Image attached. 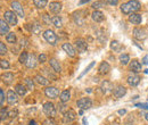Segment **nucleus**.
Returning a JSON list of instances; mask_svg holds the SVG:
<instances>
[{"mask_svg": "<svg viewBox=\"0 0 148 125\" xmlns=\"http://www.w3.org/2000/svg\"><path fill=\"white\" fill-rule=\"evenodd\" d=\"M43 38L51 46H55L56 43H57V36H56V33L53 30H46L43 32Z\"/></svg>", "mask_w": 148, "mask_h": 125, "instance_id": "nucleus-1", "label": "nucleus"}, {"mask_svg": "<svg viewBox=\"0 0 148 125\" xmlns=\"http://www.w3.org/2000/svg\"><path fill=\"white\" fill-rule=\"evenodd\" d=\"M43 113L49 117V118H53L56 116V107L53 102H46L43 105Z\"/></svg>", "mask_w": 148, "mask_h": 125, "instance_id": "nucleus-2", "label": "nucleus"}, {"mask_svg": "<svg viewBox=\"0 0 148 125\" xmlns=\"http://www.w3.org/2000/svg\"><path fill=\"white\" fill-rule=\"evenodd\" d=\"M3 16H5V20H6L9 25H16V24H17V15H16L14 12L7 10V12H5Z\"/></svg>", "mask_w": 148, "mask_h": 125, "instance_id": "nucleus-3", "label": "nucleus"}, {"mask_svg": "<svg viewBox=\"0 0 148 125\" xmlns=\"http://www.w3.org/2000/svg\"><path fill=\"white\" fill-rule=\"evenodd\" d=\"M76 105H77V107L81 108L82 110L83 109H89L92 106V101L89 98H81V99H79L76 101Z\"/></svg>", "mask_w": 148, "mask_h": 125, "instance_id": "nucleus-4", "label": "nucleus"}, {"mask_svg": "<svg viewBox=\"0 0 148 125\" xmlns=\"http://www.w3.org/2000/svg\"><path fill=\"white\" fill-rule=\"evenodd\" d=\"M45 94L50 99H56L59 96V90L55 87H48L45 89Z\"/></svg>", "mask_w": 148, "mask_h": 125, "instance_id": "nucleus-5", "label": "nucleus"}, {"mask_svg": "<svg viewBox=\"0 0 148 125\" xmlns=\"http://www.w3.org/2000/svg\"><path fill=\"white\" fill-rule=\"evenodd\" d=\"M75 47L79 53H86L88 50V44L83 39H76L75 40Z\"/></svg>", "mask_w": 148, "mask_h": 125, "instance_id": "nucleus-6", "label": "nucleus"}, {"mask_svg": "<svg viewBox=\"0 0 148 125\" xmlns=\"http://www.w3.org/2000/svg\"><path fill=\"white\" fill-rule=\"evenodd\" d=\"M75 118H76V113L73 109H69L66 113H64V117H63L64 123H71L75 121Z\"/></svg>", "mask_w": 148, "mask_h": 125, "instance_id": "nucleus-7", "label": "nucleus"}, {"mask_svg": "<svg viewBox=\"0 0 148 125\" xmlns=\"http://www.w3.org/2000/svg\"><path fill=\"white\" fill-rule=\"evenodd\" d=\"M12 9L14 10V13L19 16V17H24V10H23V7L22 5L19 3L18 1H13L12 2Z\"/></svg>", "mask_w": 148, "mask_h": 125, "instance_id": "nucleus-8", "label": "nucleus"}, {"mask_svg": "<svg viewBox=\"0 0 148 125\" xmlns=\"http://www.w3.org/2000/svg\"><path fill=\"white\" fill-rule=\"evenodd\" d=\"M133 36L138 40H145L147 38V31L143 29H134L133 30Z\"/></svg>", "mask_w": 148, "mask_h": 125, "instance_id": "nucleus-9", "label": "nucleus"}, {"mask_svg": "<svg viewBox=\"0 0 148 125\" xmlns=\"http://www.w3.org/2000/svg\"><path fill=\"white\" fill-rule=\"evenodd\" d=\"M17 93L16 92H14L13 90H9L8 92H7V101H8V104L9 105H14V104H16L17 102Z\"/></svg>", "mask_w": 148, "mask_h": 125, "instance_id": "nucleus-10", "label": "nucleus"}, {"mask_svg": "<svg viewBox=\"0 0 148 125\" xmlns=\"http://www.w3.org/2000/svg\"><path fill=\"white\" fill-rule=\"evenodd\" d=\"M63 49L70 57H75L76 51H75V49H74L73 46L71 43H63Z\"/></svg>", "mask_w": 148, "mask_h": 125, "instance_id": "nucleus-11", "label": "nucleus"}, {"mask_svg": "<svg viewBox=\"0 0 148 125\" xmlns=\"http://www.w3.org/2000/svg\"><path fill=\"white\" fill-rule=\"evenodd\" d=\"M101 91L105 93V94H108V93H111L112 91H113V84H112L110 81H104L103 83H101Z\"/></svg>", "mask_w": 148, "mask_h": 125, "instance_id": "nucleus-12", "label": "nucleus"}, {"mask_svg": "<svg viewBox=\"0 0 148 125\" xmlns=\"http://www.w3.org/2000/svg\"><path fill=\"white\" fill-rule=\"evenodd\" d=\"M1 79H2V82L5 84L10 85L13 83V81H14V74L13 73H5V74H2Z\"/></svg>", "mask_w": 148, "mask_h": 125, "instance_id": "nucleus-13", "label": "nucleus"}, {"mask_svg": "<svg viewBox=\"0 0 148 125\" xmlns=\"http://www.w3.org/2000/svg\"><path fill=\"white\" fill-rule=\"evenodd\" d=\"M139 82H140V77L138 75L132 74V75L128 76V83H129L130 87H137L139 84Z\"/></svg>", "mask_w": 148, "mask_h": 125, "instance_id": "nucleus-14", "label": "nucleus"}, {"mask_svg": "<svg viewBox=\"0 0 148 125\" xmlns=\"http://www.w3.org/2000/svg\"><path fill=\"white\" fill-rule=\"evenodd\" d=\"M25 66H26L27 68H34V67L37 66V58H36V56L33 54L29 55V59H27V61L25 63Z\"/></svg>", "mask_w": 148, "mask_h": 125, "instance_id": "nucleus-15", "label": "nucleus"}, {"mask_svg": "<svg viewBox=\"0 0 148 125\" xmlns=\"http://www.w3.org/2000/svg\"><path fill=\"white\" fill-rule=\"evenodd\" d=\"M129 6H130V9H131V14L138 12L140 9V7H141V5H140V2L138 0H130Z\"/></svg>", "mask_w": 148, "mask_h": 125, "instance_id": "nucleus-16", "label": "nucleus"}, {"mask_svg": "<svg viewBox=\"0 0 148 125\" xmlns=\"http://www.w3.org/2000/svg\"><path fill=\"white\" fill-rule=\"evenodd\" d=\"M98 71H99L100 74L105 75V74H107L108 72L111 71V66H110V64H108V63L103 61V63H100V65H99V67H98Z\"/></svg>", "mask_w": 148, "mask_h": 125, "instance_id": "nucleus-17", "label": "nucleus"}, {"mask_svg": "<svg viewBox=\"0 0 148 125\" xmlns=\"http://www.w3.org/2000/svg\"><path fill=\"white\" fill-rule=\"evenodd\" d=\"M49 10L54 14H58L62 10V3L60 2H50L49 3Z\"/></svg>", "mask_w": 148, "mask_h": 125, "instance_id": "nucleus-18", "label": "nucleus"}, {"mask_svg": "<svg viewBox=\"0 0 148 125\" xmlns=\"http://www.w3.org/2000/svg\"><path fill=\"white\" fill-rule=\"evenodd\" d=\"M125 93H127V89L123 85H119V87H116L115 90H114V96L116 98H122Z\"/></svg>", "mask_w": 148, "mask_h": 125, "instance_id": "nucleus-19", "label": "nucleus"}, {"mask_svg": "<svg viewBox=\"0 0 148 125\" xmlns=\"http://www.w3.org/2000/svg\"><path fill=\"white\" fill-rule=\"evenodd\" d=\"M8 32H9V25L7 24V22L1 19L0 20V36L8 34Z\"/></svg>", "mask_w": 148, "mask_h": 125, "instance_id": "nucleus-20", "label": "nucleus"}, {"mask_svg": "<svg viewBox=\"0 0 148 125\" xmlns=\"http://www.w3.org/2000/svg\"><path fill=\"white\" fill-rule=\"evenodd\" d=\"M129 20L132 23V24L138 25V24L141 23L143 18H141V15H139V14H137V13H133V14H131V15L129 16Z\"/></svg>", "mask_w": 148, "mask_h": 125, "instance_id": "nucleus-21", "label": "nucleus"}, {"mask_svg": "<svg viewBox=\"0 0 148 125\" xmlns=\"http://www.w3.org/2000/svg\"><path fill=\"white\" fill-rule=\"evenodd\" d=\"M130 70L132 72H136V73L141 72V64H140L138 60L133 59V60L130 63Z\"/></svg>", "mask_w": 148, "mask_h": 125, "instance_id": "nucleus-22", "label": "nucleus"}, {"mask_svg": "<svg viewBox=\"0 0 148 125\" xmlns=\"http://www.w3.org/2000/svg\"><path fill=\"white\" fill-rule=\"evenodd\" d=\"M34 80H36V82H37L38 84H40V85H48L49 84V80L46 79L45 76L40 75V74H38V75L34 76Z\"/></svg>", "mask_w": 148, "mask_h": 125, "instance_id": "nucleus-23", "label": "nucleus"}, {"mask_svg": "<svg viewBox=\"0 0 148 125\" xmlns=\"http://www.w3.org/2000/svg\"><path fill=\"white\" fill-rule=\"evenodd\" d=\"M91 17H92V19L95 20V22L99 23V22H103V20H104L105 16H104V14H103L101 12H99V10H95L92 14H91Z\"/></svg>", "mask_w": 148, "mask_h": 125, "instance_id": "nucleus-24", "label": "nucleus"}, {"mask_svg": "<svg viewBox=\"0 0 148 125\" xmlns=\"http://www.w3.org/2000/svg\"><path fill=\"white\" fill-rule=\"evenodd\" d=\"M59 99H60V102H63V104L67 102L71 99V92H70V90H64L60 93V98Z\"/></svg>", "mask_w": 148, "mask_h": 125, "instance_id": "nucleus-25", "label": "nucleus"}, {"mask_svg": "<svg viewBox=\"0 0 148 125\" xmlns=\"http://www.w3.org/2000/svg\"><path fill=\"white\" fill-rule=\"evenodd\" d=\"M26 90H27V88H25L23 84H16V87H15V92L21 97L26 94Z\"/></svg>", "mask_w": 148, "mask_h": 125, "instance_id": "nucleus-26", "label": "nucleus"}, {"mask_svg": "<svg viewBox=\"0 0 148 125\" xmlns=\"http://www.w3.org/2000/svg\"><path fill=\"white\" fill-rule=\"evenodd\" d=\"M49 64H50V66H51V68L56 72V73H60L62 72V67H60V65H59V63L56 60V59H50V61H49Z\"/></svg>", "mask_w": 148, "mask_h": 125, "instance_id": "nucleus-27", "label": "nucleus"}, {"mask_svg": "<svg viewBox=\"0 0 148 125\" xmlns=\"http://www.w3.org/2000/svg\"><path fill=\"white\" fill-rule=\"evenodd\" d=\"M51 23L55 25L57 29H60V27L63 26V22H62V18L59 17V16H54V17L51 18Z\"/></svg>", "mask_w": 148, "mask_h": 125, "instance_id": "nucleus-28", "label": "nucleus"}, {"mask_svg": "<svg viewBox=\"0 0 148 125\" xmlns=\"http://www.w3.org/2000/svg\"><path fill=\"white\" fill-rule=\"evenodd\" d=\"M32 33H34V34H40L41 33V31H42V25L41 24H39V23H34L33 25H32Z\"/></svg>", "mask_w": 148, "mask_h": 125, "instance_id": "nucleus-29", "label": "nucleus"}, {"mask_svg": "<svg viewBox=\"0 0 148 125\" xmlns=\"http://www.w3.org/2000/svg\"><path fill=\"white\" fill-rule=\"evenodd\" d=\"M33 3L34 6L39 8V9H42L47 6V0H33Z\"/></svg>", "mask_w": 148, "mask_h": 125, "instance_id": "nucleus-30", "label": "nucleus"}, {"mask_svg": "<svg viewBox=\"0 0 148 125\" xmlns=\"http://www.w3.org/2000/svg\"><path fill=\"white\" fill-rule=\"evenodd\" d=\"M121 12L125 15L128 14H131V9H130V6H129V2H124L121 5Z\"/></svg>", "mask_w": 148, "mask_h": 125, "instance_id": "nucleus-31", "label": "nucleus"}, {"mask_svg": "<svg viewBox=\"0 0 148 125\" xmlns=\"http://www.w3.org/2000/svg\"><path fill=\"white\" fill-rule=\"evenodd\" d=\"M111 49L114 50V51H120V50L122 49V46H121V43H120L119 41H112Z\"/></svg>", "mask_w": 148, "mask_h": 125, "instance_id": "nucleus-32", "label": "nucleus"}, {"mask_svg": "<svg viewBox=\"0 0 148 125\" xmlns=\"http://www.w3.org/2000/svg\"><path fill=\"white\" fill-rule=\"evenodd\" d=\"M120 61L122 65H127L130 61V56L128 54H122L120 56Z\"/></svg>", "mask_w": 148, "mask_h": 125, "instance_id": "nucleus-33", "label": "nucleus"}, {"mask_svg": "<svg viewBox=\"0 0 148 125\" xmlns=\"http://www.w3.org/2000/svg\"><path fill=\"white\" fill-rule=\"evenodd\" d=\"M6 40L9 43H15L16 42V36H15V33L14 32H9L7 34V36H6Z\"/></svg>", "mask_w": 148, "mask_h": 125, "instance_id": "nucleus-34", "label": "nucleus"}, {"mask_svg": "<svg viewBox=\"0 0 148 125\" xmlns=\"http://www.w3.org/2000/svg\"><path fill=\"white\" fill-rule=\"evenodd\" d=\"M27 59H29V54L26 53V51H23L22 54L19 55V63H22V64H25L26 61H27Z\"/></svg>", "mask_w": 148, "mask_h": 125, "instance_id": "nucleus-35", "label": "nucleus"}, {"mask_svg": "<svg viewBox=\"0 0 148 125\" xmlns=\"http://www.w3.org/2000/svg\"><path fill=\"white\" fill-rule=\"evenodd\" d=\"M25 84H26V88L27 90H32L34 89V83H33V80L32 79H30V77H27V79H25Z\"/></svg>", "mask_w": 148, "mask_h": 125, "instance_id": "nucleus-36", "label": "nucleus"}, {"mask_svg": "<svg viewBox=\"0 0 148 125\" xmlns=\"http://www.w3.org/2000/svg\"><path fill=\"white\" fill-rule=\"evenodd\" d=\"M95 63H96V61H91V63H90V64L88 65V67H87V68H86L84 71L82 72V73H81L80 75H79V77H77V79H81V77H83V76H84V75H86V74H87V73H88V72L90 71V70L92 68L93 66H95Z\"/></svg>", "mask_w": 148, "mask_h": 125, "instance_id": "nucleus-37", "label": "nucleus"}, {"mask_svg": "<svg viewBox=\"0 0 148 125\" xmlns=\"http://www.w3.org/2000/svg\"><path fill=\"white\" fill-rule=\"evenodd\" d=\"M0 66H1L2 70H8L10 65H9L8 60H6V59H1V60H0Z\"/></svg>", "mask_w": 148, "mask_h": 125, "instance_id": "nucleus-38", "label": "nucleus"}, {"mask_svg": "<svg viewBox=\"0 0 148 125\" xmlns=\"http://www.w3.org/2000/svg\"><path fill=\"white\" fill-rule=\"evenodd\" d=\"M6 53H7V48H6L5 43H3V42H0V55L3 56Z\"/></svg>", "mask_w": 148, "mask_h": 125, "instance_id": "nucleus-39", "label": "nucleus"}, {"mask_svg": "<svg viewBox=\"0 0 148 125\" xmlns=\"http://www.w3.org/2000/svg\"><path fill=\"white\" fill-rule=\"evenodd\" d=\"M103 6H104V2H103V1H96V2H93L92 3L93 9H98V8L103 7Z\"/></svg>", "mask_w": 148, "mask_h": 125, "instance_id": "nucleus-40", "label": "nucleus"}, {"mask_svg": "<svg viewBox=\"0 0 148 125\" xmlns=\"http://www.w3.org/2000/svg\"><path fill=\"white\" fill-rule=\"evenodd\" d=\"M8 116V113H7V109L5 108H1V121H5Z\"/></svg>", "mask_w": 148, "mask_h": 125, "instance_id": "nucleus-41", "label": "nucleus"}, {"mask_svg": "<svg viewBox=\"0 0 148 125\" xmlns=\"http://www.w3.org/2000/svg\"><path fill=\"white\" fill-rule=\"evenodd\" d=\"M5 92H3V90L0 89V104H1V106H3V104H5Z\"/></svg>", "mask_w": 148, "mask_h": 125, "instance_id": "nucleus-42", "label": "nucleus"}, {"mask_svg": "<svg viewBox=\"0 0 148 125\" xmlns=\"http://www.w3.org/2000/svg\"><path fill=\"white\" fill-rule=\"evenodd\" d=\"M42 125H57V124H56V122L53 120V118H47V120L43 122V124Z\"/></svg>", "mask_w": 148, "mask_h": 125, "instance_id": "nucleus-43", "label": "nucleus"}, {"mask_svg": "<svg viewBox=\"0 0 148 125\" xmlns=\"http://www.w3.org/2000/svg\"><path fill=\"white\" fill-rule=\"evenodd\" d=\"M42 18H43V23L45 24H50V22H51L50 16H48L47 14H45V15H42Z\"/></svg>", "mask_w": 148, "mask_h": 125, "instance_id": "nucleus-44", "label": "nucleus"}, {"mask_svg": "<svg viewBox=\"0 0 148 125\" xmlns=\"http://www.w3.org/2000/svg\"><path fill=\"white\" fill-rule=\"evenodd\" d=\"M46 60H47V56H46V55L45 54L39 55V61H40V63H45Z\"/></svg>", "mask_w": 148, "mask_h": 125, "instance_id": "nucleus-45", "label": "nucleus"}, {"mask_svg": "<svg viewBox=\"0 0 148 125\" xmlns=\"http://www.w3.org/2000/svg\"><path fill=\"white\" fill-rule=\"evenodd\" d=\"M136 107L143 108V109H148V105L147 104H136Z\"/></svg>", "mask_w": 148, "mask_h": 125, "instance_id": "nucleus-46", "label": "nucleus"}, {"mask_svg": "<svg viewBox=\"0 0 148 125\" xmlns=\"http://www.w3.org/2000/svg\"><path fill=\"white\" fill-rule=\"evenodd\" d=\"M107 2L112 6H116L119 3V0H107Z\"/></svg>", "mask_w": 148, "mask_h": 125, "instance_id": "nucleus-47", "label": "nucleus"}, {"mask_svg": "<svg viewBox=\"0 0 148 125\" xmlns=\"http://www.w3.org/2000/svg\"><path fill=\"white\" fill-rule=\"evenodd\" d=\"M143 64H144V65H148V57L147 56H145V57H144V59H143Z\"/></svg>", "mask_w": 148, "mask_h": 125, "instance_id": "nucleus-48", "label": "nucleus"}, {"mask_svg": "<svg viewBox=\"0 0 148 125\" xmlns=\"http://www.w3.org/2000/svg\"><path fill=\"white\" fill-rule=\"evenodd\" d=\"M26 42H27L26 40H23V39H22V40H21V46H22V47H23V46H24V47H26V46H27V43H26Z\"/></svg>", "mask_w": 148, "mask_h": 125, "instance_id": "nucleus-49", "label": "nucleus"}, {"mask_svg": "<svg viewBox=\"0 0 148 125\" xmlns=\"http://www.w3.org/2000/svg\"><path fill=\"white\" fill-rule=\"evenodd\" d=\"M125 113H127L125 109H120V110H119V114H120V115H124Z\"/></svg>", "mask_w": 148, "mask_h": 125, "instance_id": "nucleus-50", "label": "nucleus"}, {"mask_svg": "<svg viewBox=\"0 0 148 125\" xmlns=\"http://www.w3.org/2000/svg\"><path fill=\"white\" fill-rule=\"evenodd\" d=\"M88 1H90V0H81V1H80V5H82V3H86V2H88Z\"/></svg>", "mask_w": 148, "mask_h": 125, "instance_id": "nucleus-51", "label": "nucleus"}, {"mask_svg": "<svg viewBox=\"0 0 148 125\" xmlns=\"http://www.w3.org/2000/svg\"><path fill=\"white\" fill-rule=\"evenodd\" d=\"M30 125H38L36 123V121H30Z\"/></svg>", "mask_w": 148, "mask_h": 125, "instance_id": "nucleus-52", "label": "nucleus"}, {"mask_svg": "<svg viewBox=\"0 0 148 125\" xmlns=\"http://www.w3.org/2000/svg\"><path fill=\"white\" fill-rule=\"evenodd\" d=\"M83 123H84V125H88V123H87V121H86V118H83Z\"/></svg>", "mask_w": 148, "mask_h": 125, "instance_id": "nucleus-53", "label": "nucleus"}, {"mask_svg": "<svg viewBox=\"0 0 148 125\" xmlns=\"http://www.w3.org/2000/svg\"><path fill=\"white\" fill-rule=\"evenodd\" d=\"M145 118H146V121H148V113L147 114H145Z\"/></svg>", "mask_w": 148, "mask_h": 125, "instance_id": "nucleus-54", "label": "nucleus"}, {"mask_svg": "<svg viewBox=\"0 0 148 125\" xmlns=\"http://www.w3.org/2000/svg\"><path fill=\"white\" fill-rule=\"evenodd\" d=\"M124 125H133V124H131V123H125Z\"/></svg>", "mask_w": 148, "mask_h": 125, "instance_id": "nucleus-55", "label": "nucleus"}]
</instances>
